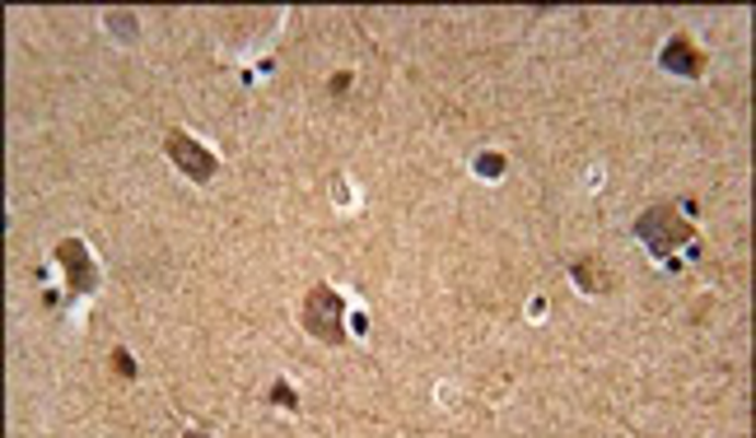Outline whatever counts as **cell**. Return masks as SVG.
I'll use <instances>...</instances> for the list:
<instances>
[{
    "mask_svg": "<svg viewBox=\"0 0 756 438\" xmlns=\"http://www.w3.org/2000/svg\"><path fill=\"white\" fill-rule=\"evenodd\" d=\"M700 66H706V57L687 38H673L663 47V70H673V75H700Z\"/></svg>",
    "mask_w": 756,
    "mask_h": 438,
    "instance_id": "cell-5",
    "label": "cell"
},
{
    "mask_svg": "<svg viewBox=\"0 0 756 438\" xmlns=\"http://www.w3.org/2000/svg\"><path fill=\"white\" fill-rule=\"evenodd\" d=\"M113 364H117V374H121V378H136V364H131V355H127V350H117V355H113Z\"/></svg>",
    "mask_w": 756,
    "mask_h": 438,
    "instance_id": "cell-7",
    "label": "cell"
},
{
    "mask_svg": "<svg viewBox=\"0 0 756 438\" xmlns=\"http://www.w3.org/2000/svg\"><path fill=\"white\" fill-rule=\"evenodd\" d=\"M57 257H61V267L70 275V289H80V294H90L98 285V271H94V261H90V248H84L80 238H61L57 242Z\"/></svg>",
    "mask_w": 756,
    "mask_h": 438,
    "instance_id": "cell-4",
    "label": "cell"
},
{
    "mask_svg": "<svg viewBox=\"0 0 756 438\" xmlns=\"http://www.w3.org/2000/svg\"><path fill=\"white\" fill-rule=\"evenodd\" d=\"M168 154H173V164H178L187 178H197V182H210V178H216V154L201 150L187 131H168Z\"/></svg>",
    "mask_w": 756,
    "mask_h": 438,
    "instance_id": "cell-3",
    "label": "cell"
},
{
    "mask_svg": "<svg viewBox=\"0 0 756 438\" xmlns=\"http://www.w3.org/2000/svg\"><path fill=\"white\" fill-rule=\"evenodd\" d=\"M346 308H341V294L332 285H313L309 299H304V327L309 336H318L323 345H341L346 341Z\"/></svg>",
    "mask_w": 756,
    "mask_h": 438,
    "instance_id": "cell-1",
    "label": "cell"
},
{
    "mask_svg": "<svg viewBox=\"0 0 756 438\" xmlns=\"http://www.w3.org/2000/svg\"><path fill=\"white\" fill-rule=\"evenodd\" d=\"M183 438H206V434H183Z\"/></svg>",
    "mask_w": 756,
    "mask_h": 438,
    "instance_id": "cell-8",
    "label": "cell"
},
{
    "mask_svg": "<svg viewBox=\"0 0 756 438\" xmlns=\"http://www.w3.org/2000/svg\"><path fill=\"white\" fill-rule=\"evenodd\" d=\"M271 401H276V406H286V411H294V406H299L294 392H290V382H276V388H271Z\"/></svg>",
    "mask_w": 756,
    "mask_h": 438,
    "instance_id": "cell-6",
    "label": "cell"
},
{
    "mask_svg": "<svg viewBox=\"0 0 756 438\" xmlns=\"http://www.w3.org/2000/svg\"><path fill=\"white\" fill-rule=\"evenodd\" d=\"M636 234L649 242V252H659V257L677 252V242H687V238H691L687 220H677V210H667V205H659V210H649V215H640Z\"/></svg>",
    "mask_w": 756,
    "mask_h": 438,
    "instance_id": "cell-2",
    "label": "cell"
}]
</instances>
